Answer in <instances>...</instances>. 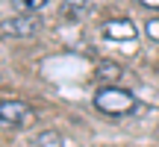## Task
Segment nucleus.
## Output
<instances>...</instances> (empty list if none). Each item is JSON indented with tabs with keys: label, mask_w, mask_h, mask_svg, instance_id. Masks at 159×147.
Here are the masks:
<instances>
[{
	"label": "nucleus",
	"mask_w": 159,
	"mask_h": 147,
	"mask_svg": "<svg viewBox=\"0 0 159 147\" xmlns=\"http://www.w3.org/2000/svg\"><path fill=\"white\" fill-rule=\"evenodd\" d=\"M85 12H89V0H62L59 15H62L65 21H80Z\"/></svg>",
	"instance_id": "39448f33"
},
{
	"label": "nucleus",
	"mask_w": 159,
	"mask_h": 147,
	"mask_svg": "<svg viewBox=\"0 0 159 147\" xmlns=\"http://www.w3.org/2000/svg\"><path fill=\"white\" fill-rule=\"evenodd\" d=\"M35 121V109L18 97H3L0 100V127L6 130H27Z\"/></svg>",
	"instance_id": "f03ea898"
},
{
	"label": "nucleus",
	"mask_w": 159,
	"mask_h": 147,
	"mask_svg": "<svg viewBox=\"0 0 159 147\" xmlns=\"http://www.w3.org/2000/svg\"><path fill=\"white\" fill-rule=\"evenodd\" d=\"M35 147H68V141H65L62 136H59L56 130H44V132H39V138L33 141Z\"/></svg>",
	"instance_id": "423d86ee"
},
{
	"label": "nucleus",
	"mask_w": 159,
	"mask_h": 147,
	"mask_svg": "<svg viewBox=\"0 0 159 147\" xmlns=\"http://www.w3.org/2000/svg\"><path fill=\"white\" fill-rule=\"evenodd\" d=\"M103 35H106L109 41H136V27H133V21H127V18H118V21H109L103 24Z\"/></svg>",
	"instance_id": "20e7f679"
},
{
	"label": "nucleus",
	"mask_w": 159,
	"mask_h": 147,
	"mask_svg": "<svg viewBox=\"0 0 159 147\" xmlns=\"http://www.w3.org/2000/svg\"><path fill=\"white\" fill-rule=\"evenodd\" d=\"M97 77H103V79H118L121 77V68H118V65H106V62H103L100 68H97Z\"/></svg>",
	"instance_id": "1a4fd4ad"
},
{
	"label": "nucleus",
	"mask_w": 159,
	"mask_h": 147,
	"mask_svg": "<svg viewBox=\"0 0 159 147\" xmlns=\"http://www.w3.org/2000/svg\"><path fill=\"white\" fill-rule=\"evenodd\" d=\"M144 35L159 44V18H148V21H144Z\"/></svg>",
	"instance_id": "6e6552de"
},
{
	"label": "nucleus",
	"mask_w": 159,
	"mask_h": 147,
	"mask_svg": "<svg viewBox=\"0 0 159 147\" xmlns=\"http://www.w3.org/2000/svg\"><path fill=\"white\" fill-rule=\"evenodd\" d=\"M12 3H15V9L24 12V15H39L47 6V0H12Z\"/></svg>",
	"instance_id": "0eeeda50"
},
{
	"label": "nucleus",
	"mask_w": 159,
	"mask_h": 147,
	"mask_svg": "<svg viewBox=\"0 0 159 147\" xmlns=\"http://www.w3.org/2000/svg\"><path fill=\"white\" fill-rule=\"evenodd\" d=\"M94 109L109 115V118H127L139 109V100L133 91L121 88V85H103L94 94Z\"/></svg>",
	"instance_id": "f257e3e1"
},
{
	"label": "nucleus",
	"mask_w": 159,
	"mask_h": 147,
	"mask_svg": "<svg viewBox=\"0 0 159 147\" xmlns=\"http://www.w3.org/2000/svg\"><path fill=\"white\" fill-rule=\"evenodd\" d=\"M139 6H144V9H156L159 12V0H136Z\"/></svg>",
	"instance_id": "9d476101"
},
{
	"label": "nucleus",
	"mask_w": 159,
	"mask_h": 147,
	"mask_svg": "<svg viewBox=\"0 0 159 147\" xmlns=\"http://www.w3.org/2000/svg\"><path fill=\"white\" fill-rule=\"evenodd\" d=\"M41 27H44V24H41L39 15H24V12H18V15H12V18L3 21V33L15 35V38H30V35H35Z\"/></svg>",
	"instance_id": "7ed1b4c3"
}]
</instances>
